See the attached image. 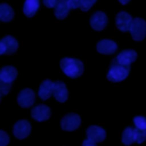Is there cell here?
<instances>
[{"label": "cell", "mask_w": 146, "mask_h": 146, "mask_svg": "<svg viewBox=\"0 0 146 146\" xmlns=\"http://www.w3.org/2000/svg\"><path fill=\"white\" fill-rule=\"evenodd\" d=\"M135 135H136V143L141 144L146 140V130H140L135 128Z\"/></svg>", "instance_id": "22"}, {"label": "cell", "mask_w": 146, "mask_h": 146, "mask_svg": "<svg viewBox=\"0 0 146 146\" xmlns=\"http://www.w3.org/2000/svg\"><path fill=\"white\" fill-rule=\"evenodd\" d=\"M136 58H137V52L135 50H130V49L123 50L122 52H120L115 57V59L119 63L123 64V65H130V64H132L136 60Z\"/></svg>", "instance_id": "13"}, {"label": "cell", "mask_w": 146, "mask_h": 146, "mask_svg": "<svg viewBox=\"0 0 146 146\" xmlns=\"http://www.w3.org/2000/svg\"><path fill=\"white\" fill-rule=\"evenodd\" d=\"M0 41L3 43V46L6 48V54L7 55H11V54H14L18 49V42H17V40L15 38L10 36V35L3 36Z\"/></svg>", "instance_id": "16"}, {"label": "cell", "mask_w": 146, "mask_h": 146, "mask_svg": "<svg viewBox=\"0 0 146 146\" xmlns=\"http://www.w3.org/2000/svg\"><path fill=\"white\" fill-rule=\"evenodd\" d=\"M67 1H68V6H70L71 9L80 8L81 3H82V0H67Z\"/></svg>", "instance_id": "26"}, {"label": "cell", "mask_w": 146, "mask_h": 146, "mask_svg": "<svg viewBox=\"0 0 146 146\" xmlns=\"http://www.w3.org/2000/svg\"><path fill=\"white\" fill-rule=\"evenodd\" d=\"M132 23V17L125 13V11H121L116 15L115 17V24H116V27L122 31V32H127L130 30V25Z\"/></svg>", "instance_id": "7"}, {"label": "cell", "mask_w": 146, "mask_h": 146, "mask_svg": "<svg viewBox=\"0 0 146 146\" xmlns=\"http://www.w3.org/2000/svg\"><path fill=\"white\" fill-rule=\"evenodd\" d=\"M87 138H89L96 143H100L106 138V132L103 128H100L98 125H91L87 129Z\"/></svg>", "instance_id": "10"}, {"label": "cell", "mask_w": 146, "mask_h": 146, "mask_svg": "<svg viewBox=\"0 0 146 146\" xmlns=\"http://www.w3.org/2000/svg\"><path fill=\"white\" fill-rule=\"evenodd\" d=\"M8 143H9V137H8V135H7L5 131L0 130V146H7Z\"/></svg>", "instance_id": "25"}, {"label": "cell", "mask_w": 146, "mask_h": 146, "mask_svg": "<svg viewBox=\"0 0 146 146\" xmlns=\"http://www.w3.org/2000/svg\"><path fill=\"white\" fill-rule=\"evenodd\" d=\"M17 76V70L13 66H5L0 70V78L9 83H11Z\"/></svg>", "instance_id": "17"}, {"label": "cell", "mask_w": 146, "mask_h": 146, "mask_svg": "<svg viewBox=\"0 0 146 146\" xmlns=\"http://www.w3.org/2000/svg\"><path fill=\"white\" fill-rule=\"evenodd\" d=\"M14 18V11L11 7L7 3L0 5V19L2 22H10Z\"/></svg>", "instance_id": "19"}, {"label": "cell", "mask_w": 146, "mask_h": 146, "mask_svg": "<svg viewBox=\"0 0 146 146\" xmlns=\"http://www.w3.org/2000/svg\"><path fill=\"white\" fill-rule=\"evenodd\" d=\"M31 115H32V117L34 120H36L39 122L46 121L50 116V108L48 106H46V105H38V106L32 108Z\"/></svg>", "instance_id": "9"}, {"label": "cell", "mask_w": 146, "mask_h": 146, "mask_svg": "<svg viewBox=\"0 0 146 146\" xmlns=\"http://www.w3.org/2000/svg\"><path fill=\"white\" fill-rule=\"evenodd\" d=\"M57 1H58V0H42L43 5H44L47 8H55Z\"/></svg>", "instance_id": "27"}, {"label": "cell", "mask_w": 146, "mask_h": 146, "mask_svg": "<svg viewBox=\"0 0 146 146\" xmlns=\"http://www.w3.org/2000/svg\"><path fill=\"white\" fill-rule=\"evenodd\" d=\"M2 54H6V48H5L3 43L0 41V55H2Z\"/></svg>", "instance_id": "29"}, {"label": "cell", "mask_w": 146, "mask_h": 146, "mask_svg": "<svg viewBox=\"0 0 146 146\" xmlns=\"http://www.w3.org/2000/svg\"><path fill=\"white\" fill-rule=\"evenodd\" d=\"M60 68L62 71L72 79L80 76L83 73V64L81 60L75 58H63L60 60Z\"/></svg>", "instance_id": "1"}, {"label": "cell", "mask_w": 146, "mask_h": 146, "mask_svg": "<svg viewBox=\"0 0 146 146\" xmlns=\"http://www.w3.org/2000/svg\"><path fill=\"white\" fill-rule=\"evenodd\" d=\"M107 16L103 11L95 13L90 18V25L96 31H102L107 25Z\"/></svg>", "instance_id": "8"}, {"label": "cell", "mask_w": 146, "mask_h": 146, "mask_svg": "<svg viewBox=\"0 0 146 146\" xmlns=\"http://www.w3.org/2000/svg\"><path fill=\"white\" fill-rule=\"evenodd\" d=\"M13 132H14V136L17 139L26 138L30 135V132H31V124H30V122L26 121V120H21L18 122H16L14 128H13Z\"/></svg>", "instance_id": "5"}, {"label": "cell", "mask_w": 146, "mask_h": 146, "mask_svg": "<svg viewBox=\"0 0 146 146\" xmlns=\"http://www.w3.org/2000/svg\"><path fill=\"white\" fill-rule=\"evenodd\" d=\"M70 6H68V1L67 0H58L56 6H55V16L58 19H64L70 10Z\"/></svg>", "instance_id": "15"}, {"label": "cell", "mask_w": 146, "mask_h": 146, "mask_svg": "<svg viewBox=\"0 0 146 146\" xmlns=\"http://www.w3.org/2000/svg\"><path fill=\"white\" fill-rule=\"evenodd\" d=\"M39 0H25L24 6H23V11L25 16L32 17L35 15L36 10L39 9Z\"/></svg>", "instance_id": "18"}, {"label": "cell", "mask_w": 146, "mask_h": 146, "mask_svg": "<svg viewBox=\"0 0 146 146\" xmlns=\"http://www.w3.org/2000/svg\"><path fill=\"white\" fill-rule=\"evenodd\" d=\"M122 143L125 146L131 145L132 143H136V135H135V128H125L122 133Z\"/></svg>", "instance_id": "20"}, {"label": "cell", "mask_w": 146, "mask_h": 146, "mask_svg": "<svg viewBox=\"0 0 146 146\" xmlns=\"http://www.w3.org/2000/svg\"><path fill=\"white\" fill-rule=\"evenodd\" d=\"M119 1H120V3H122V5H127L130 0H119Z\"/></svg>", "instance_id": "30"}, {"label": "cell", "mask_w": 146, "mask_h": 146, "mask_svg": "<svg viewBox=\"0 0 146 146\" xmlns=\"http://www.w3.org/2000/svg\"><path fill=\"white\" fill-rule=\"evenodd\" d=\"M82 146H97V145H96V141H94V140L87 138V139L82 143Z\"/></svg>", "instance_id": "28"}, {"label": "cell", "mask_w": 146, "mask_h": 146, "mask_svg": "<svg viewBox=\"0 0 146 146\" xmlns=\"http://www.w3.org/2000/svg\"><path fill=\"white\" fill-rule=\"evenodd\" d=\"M117 49V44L112 40H102L97 43V51L104 55H111Z\"/></svg>", "instance_id": "12"}, {"label": "cell", "mask_w": 146, "mask_h": 146, "mask_svg": "<svg viewBox=\"0 0 146 146\" xmlns=\"http://www.w3.org/2000/svg\"><path fill=\"white\" fill-rule=\"evenodd\" d=\"M10 88H11V83L0 78V95H7L10 91Z\"/></svg>", "instance_id": "23"}, {"label": "cell", "mask_w": 146, "mask_h": 146, "mask_svg": "<svg viewBox=\"0 0 146 146\" xmlns=\"http://www.w3.org/2000/svg\"><path fill=\"white\" fill-rule=\"evenodd\" d=\"M0 98H1V95H0Z\"/></svg>", "instance_id": "31"}, {"label": "cell", "mask_w": 146, "mask_h": 146, "mask_svg": "<svg viewBox=\"0 0 146 146\" xmlns=\"http://www.w3.org/2000/svg\"><path fill=\"white\" fill-rule=\"evenodd\" d=\"M34 100H35V94L33 92V90H31L29 88L23 89L17 96V102H18L19 106L25 107V108L32 106Z\"/></svg>", "instance_id": "6"}, {"label": "cell", "mask_w": 146, "mask_h": 146, "mask_svg": "<svg viewBox=\"0 0 146 146\" xmlns=\"http://www.w3.org/2000/svg\"><path fill=\"white\" fill-rule=\"evenodd\" d=\"M81 123V119L78 114H74V113H70V114H66L62 121H60V127L63 130L65 131H73L75 129L79 128Z\"/></svg>", "instance_id": "4"}, {"label": "cell", "mask_w": 146, "mask_h": 146, "mask_svg": "<svg viewBox=\"0 0 146 146\" xmlns=\"http://www.w3.org/2000/svg\"><path fill=\"white\" fill-rule=\"evenodd\" d=\"M129 72H130V65H123L114 58L108 68L107 79L112 82H120L129 75Z\"/></svg>", "instance_id": "2"}, {"label": "cell", "mask_w": 146, "mask_h": 146, "mask_svg": "<svg viewBox=\"0 0 146 146\" xmlns=\"http://www.w3.org/2000/svg\"><path fill=\"white\" fill-rule=\"evenodd\" d=\"M52 95L56 98V100H58L60 103H64L67 99V97H68V92H67V88H66L65 83L62 82V81L55 82Z\"/></svg>", "instance_id": "11"}, {"label": "cell", "mask_w": 146, "mask_h": 146, "mask_svg": "<svg viewBox=\"0 0 146 146\" xmlns=\"http://www.w3.org/2000/svg\"><path fill=\"white\" fill-rule=\"evenodd\" d=\"M54 86H55V82L50 81V80H44L40 88H39V91H38V95L39 97L42 99V100H47L51 95H52V91H54Z\"/></svg>", "instance_id": "14"}, {"label": "cell", "mask_w": 146, "mask_h": 146, "mask_svg": "<svg viewBox=\"0 0 146 146\" xmlns=\"http://www.w3.org/2000/svg\"><path fill=\"white\" fill-rule=\"evenodd\" d=\"M133 123H135V127L137 129L146 130V117H144V116H136L133 119Z\"/></svg>", "instance_id": "21"}, {"label": "cell", "mask_w": 146, "mask_h": 146, "mask_svg": "<svg viewBox=\"0 0 146 146\" xmlns=\"http://www.w3.org/2000/svg\"><path fill=\"white\" fill-rule=\"evenodd\" d=\"M97 0H82V3H81V10L82 11H87L91 8V6L96 2Z\"/></svg>", "instance_id": "24"}, {"label": "cell", "mask_w": 146, "mask_h": 146, "mask_svg": "<svg viewBox=\"0 0 146 146\" xmlns=\"http://www.w3.org/2000/svg\"><path fill=\"white\" fill-rule=\"evenodd\" d=\"M129 31L135 41H141L146 35V22L139 17L132 19Z\"/></svg>", "instance_id": "3"}]
</instances>
